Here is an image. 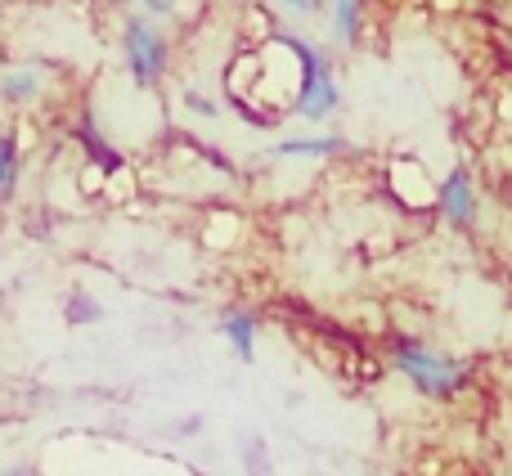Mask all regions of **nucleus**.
Instances as JSON below:
<instances>
[{
  "mask_svg": "<svg viewBox=\"0 0 512 476\" xmlns=\"http://www.w3.org/2000/svg\"><path fill=\"white\" fill-rule=\"evenodd\" d=\"M391 360H396V369L432 400H450L454 391L468 382V369H463L454 355H441L423 342H409V337H400V342L391 346Z\"/></svg>",
  "mask_w": 512,
  "mask_h": 476,
  "instance_id": "f257e3e1",
  "label": "nucleus"
},
{
  "mask_svg": "<svg viewBox=\"0 0 512 476\" xmlns=\"http://www.w3.org/2000/svg\"><path fill=\"white\" fill-rule=\"evenodd\" d=\"M283 45H288L301 63V86H297V104L292 108H297L306 122H324V117H333L337 104H342V95H337V81H333L328 59L319 50H310L306 41H297V36H283Z\"/></svg>",
  "mask_w": 512,
  "mask_h": 476,
  "instance_id": "f03ea898",
  "label": "nucleus"
},
{
  "mask_svg": "<svg viewBox=\"0 0 512 476\" xmlns=\"http://www.w3.org/2000/svg\"><path fill=\"white\" fill-rule=\"evenodd\" d=\"M122 45H126V68H131L135 86L140 90L158 86V77L167 72V45H162V36L153 32L144 18H131V23H126Z\"/></svg>",
  "mask_w": 512,
  "mask_h": 476,
  "instance_id": "7ed1b4c3",
  "label": "nucleus"
},
{
  "mask_svg": "<svg viewBox=\"0 0 512 476\" xmlns=\"http://www.w3.org/2000/svg\"><path fill=\"white\" fill-rule=\"evenodd\" d=\"M441 212L450 225H459V230H468L472 221H477V194H472V176L463 167H454L450 176H445L441 185Z\"/></svg>",
  "mask_w": 512,
  "mask_h": 476,
  "instance_id": "20e7f679",
  "label": "nucleus"
},
{
  "mask_svg": "<svg viewBox=\"0 0 512 476\" xmlns=\"http://www.w3.org/2000/svg\"><path fill=\"white\" fill-rule=\"evenodd\" d=\"M221 328H225V337H230V346H234V351H239V360H252L256 324H252V315H248V310H230Z\"/></svg>",
  "mask_w": 512,
  "mask_h": 476,
  "instance_id": "39448f33",
  "label": "nucleus"
},
{
  "mask_svg": "<svg viewBox=\"0 0 512 476\" xmlns=\"http://www.w3.org/2000/svg\"><path fill=\"white\" fill-rule=\"evenodd\" d=\"M342 149V140L337 135H319V140H283L279 149V158H328V153H337Z\"/></svg>",
  "mask_w": 512,
  "mask_h": 476,
  "instance_id": "423d86ee",
  "label": "nucleus"
},
{
  "mask_svg": "<svg viewBox=\"0 0 512 476\" xmlns=\"http://www.w3.org/2000/svg\"><path fill=\"white\" fill-rule=\"evenodd\" d=\"M360 9H364V0H333V32H337V41L351 45L355 36H360Z\"/></svg>",
  "mask_w": 512,
  "mask_h": 476,
  "instance_id": "0eeeda50",
  "label": "nucleus"
},
{
  "mask_svg": "<svg viewBox=\"0 0 512 476\" xmlns=\"http://www.w3.org/2000/svg\"><path fill=\"white\" fill-rule=\"evenodd\" d=\"M14 185H18V144L14 135H0V203L14 198Z\"/></svg>",
  "mask_w": 512,
  "mask_h": 476,
  "instance_id": "6e6552de",
  "label": "nucleus"
},
{
  "mask_svg": "<svg viewBox=\"0 0 512 476\" xmlns=\"http://www.w3.org/2000/svg\"><path fill=\"white\" fill-rule=\"evenodd\" d=\"M36 90H41V81H36L32 72H9V77L0 81V95H5L9 104H27V99H36Z\"/></svg>",
  "mask_w": 512,
  "mask_h": 476,
  "instance_id": "1a4fd4ad",
  "label": "nucleus"
},
{
  "mask_svg": "<svg viewBox=\"0 0 512 476\" xmlns=\"http://www.w3.org/2000/svg\"><path fill=\"white\" fill-rule=\"evenodd\" d=\"M185 104H189V108H194V113H203V117H216V104H212V99L194 95V90H189V95H185Z\"/></svg>",
  "mask_w": 512,
  "mask_h": 476,
  "instance_id": "9d476101",
  "label": "nucleus"
},
{
  "mask_svg": "<svg viewBox=\"0 0 512 476\" xmlns=\"http://www.w3.org/2000/svg\"><path fill=\"white\" fill-rule=\"evenodd\" d=\"M279 5L292 14H319V0H279Z\"/></svg>",
  "mask_w": 512,
  "mask_h": 476,
  "instance_id": "9b49d317",
  "label": "nucleus"
},
{
  "mask_svg": "<svg viewBox=\"0 0 512 476\" xmlns=\"http://www.w3.org/2000/svg\"><path fill=\"white\" fill-rule=\"evenodd\" d=\"M144 5H149L153 14H171V5H176V0H144Z\"/></svg>",
  "mask_w": 512,
  "mask_h": 476,
  "instance_id": "f8f14e48",
  "label": "nucleus"
},
{
  "mask_svg": "<svg viewBox=\"0 0 512 476\" xmlns=\"http://www.w3.org/2000/svg\"><path fill=\"white\" fill-rule=\"evenodd\" d=\"M5 476H32V472H27V468H9Z\"/></svg>",
  "mask_w": 512,
  "mask_h": 476,
  "instance_id": "ddd939ff",
  "label": "nucleus"
}]
</instances>
